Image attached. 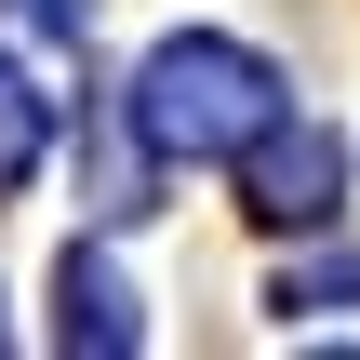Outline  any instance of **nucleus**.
<instances>
[{
  "label": "nucleus",
  "instance_id": "obj_1",
  "mask_svg": "<svg viewBox=\"0 0 360 360\" xmlns=\"http://www.w3.org/2000/svg\"><path fill=\"white\" fill-rule=\"evenodd\" d=\"M267 120H281V67L240 40H160L134 67V134L160 160H240Z\"/></svg>",
  "mask_w": 360,
  "mask_h": 360
},
{
  "label": "nucleus",
  "instance_id": "obj_2",
  "mask_svg": "<svg viewBox=\"0 0 360 360\" xmlns=\"http://www.w3.org/2000/svg\"><path fill=\"white\" fill-rule=\"evenodd\" d=\"M254 214L267 227H321L334 214V134H254Z\"/></svg>",
  "mask_w": 360,
  "mask_h": 360
},
{
  "label": "nucleus",
  "instance_id": "obj_3",
  "mask_svg": "<svg viewBox=\"0 0 360 360\" xmlns=\"http://www.w3.org/2000/svg\"><path fill=\"white\" fill-rule=\"evenodd\" d=\"M53 334H67V347H94V360L147 347V321H134V294H120V267H107V254H67V267H53Z\"/></svg>",
  "mask_w": 360,
  "mask_h": 360
},
{
  "label": "nucleus",
  "instance_id": "obj_4",
  "mask_svg": "<svg viewBox=\"0 0 360 360\" xmlns=\"http://www.w3.org/2000/svg\"><path fill=\"white\" fill-rule=\"evenodd\" d=\"M40 134H53L40 80H27V67H0V187H27V174H40Z\"/></svg>",
  "mask_w": 360,
  "mask_h": 360
},
{
  "label": "nucleus",
  "instance_id": "obj_5",
  "mask_svg": "<svg viewBox=\"0 0 360 360\" xmlns=\"http://www.w3.org/2000/svg\"><path fill=\"white\" fill-rule=\"evenodd\" d=\"M13 13H27V27H80V0H13Z\"/></svg>",
  "mask_w": 360,
  "mask_h": 360
}]
</instances>
